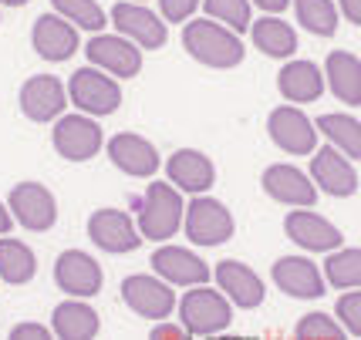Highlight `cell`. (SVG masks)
Returning a JSON list of instances; mask_svg holds the SVG:
<instances>
[{"mask_svg": "<svg viewBox=\"0 0 361 340\" xmlns=\"http://www.w3.org/2000/svg\"><path fill=\"white\" fill-rule=\"evenodd\" d=\"M152 340H183L189 337L186 327H173V324H162V327H152V334H149Z\"/></svg>", "mask_w": 361, "mask_h": 340, "instance_id": "cell-38", "label": "cell"}, {"mask_svg": "<svg viewBox=\"0 0 361 340\" xmlns=\"http://www.w3.org/2000/svg\"><path fill=\"white\" fill-rule=\"evenodd\" d=\"M11 213L24 229L47 232L58 222V202L51 196V189L41 182H17L11 189Z\"/></svg>", "mask_w": 361, "mask_h": 340, "instance_id": "cell-7", "label": "cell"}, {"mask_svg": "<svg viewBox=\"0 0 361 340\" xmlns=\"http://www.w3.org/2000/svg\"><path fill=\"white\" fill-rule=\"evenodd\" d=\"M111 20H115L118 31L128 34L132 41H139V44L149 47V51H156V47L166 44V27H162V20H159L152 11L139 7V4H115Z\"/></svg>", "mask_w": 361, "mask_h": 340, "instance_id": "cell-22", "label": "cell"}, {"mask_svg": "<svg viewBox=\"0 0 361 340\" xmlns=\"http://www.w3.org/2000/svg\"><path fill=\"white\" fill-rule=\"evenodd\" d=\"M88 236L105 253H132L139 249V229L122 209H94L88 219Z\"/></svg>", "mask_w": 361, "mask_h": 340, "instance_id": "cell-9", "label": "cell"}, {"mask_svg": "<svg viewBox=\"0 0 361 340\" xmlns=\"http://www.w3.org/2000/svg\"><path fill=\"white\" fill-rule=\"evenodd\" d=\"M324 71H328V84H331V92H334V98H341L351 108L361 105V64L351 51L328 54Z\"/></svg>", "mask_w": 361, "mask_h": 340, "instance_id": "cell-26", "label": "cell"}, {"mask_svg": "<svg viewBox=\"0 0 361 340\" xmlns=\"http://www.w3.org/2000/svg\"><path fill=\"white\" fill-rule=\"evenodd\" d=\"M267 132L274 145L290 155H307L317 145L314 122H307V115L298 108H274L267 118Z\"/></svg>", "mask_w": 361, "mask_h": 340, "instance_id": "cell-10", "label": "cell"}, {"mask_svg": "<svg viewBox=\"0 0 361 340\" xmlns=\"http://www.w3.org/2000/svg\"><path fill=\"white\" fill-rule=\"evenodd\" d=\"M0 4H7V7H24L27 0H0Z\"/></svg>", "mask_w": 361, "mask_h": 340, "instance_id": "cell-42", "label": "cell"}, {"mask_svg": "<svg viewBox=\"0 0 361 340\" xmlns=\"http://www.w3.org/2000/svg\"><path fill=\"white\" fill-rule=\"evenodd\" d=\"M166 169H169L173 186L186 189V192H196V196L206 192V189L213 186V179H216L213 162H209L203 152H196V149H179V152H173V158L166 162Z\"/></svg>", "mask_w": 361, "mask_h": 340, "instance_id": "cell-23", "label": "cell"}, {"mask_svg": "<svg viewBox=\"0 0 361 340\" xmlns=\"http://www.w3.org/2000/svg\"><path fill=\"white\" fill-rule=\"evenodd\" d=\"M122 300L128 303V310H135L145 320H166L176 303L169 283L156 277H145V273L122 279Z\"/></svg>", "mask_w": 361, "mask_h": 340, "instance_id": "cell-8", "label": "cell"}, {"mask_svg": "<svg viewBox=\"0 0 361 340\" xmlns=\"http://www.w3.org/2000/svg\"><path fill=\"white\" fill-rule=\"evenodd\" d=\"M294 337L298 340H341L348 334H345V327H338L334 317H328V313H307V317L298 320Z\"/></svg>", "mask_w": 361, "mask_h": 340, "instance_id": "cell-34", "label": "cell"}, {"mask_svg": "<svg viewBox=\"0 0 361 340\" xmlns=\"http://www.w3.org/2000/svg\"><path fill=\"white\" fill-rule=\"evenodd\" d=\"M51 4L75 27H85V31H102L105 27V11L94 0H51Z\"/></svg>", "mask_w": 361, "mask_h": 340, "instance_id": "cell-32", "label": "cell"}, {"mask_svg": "<svg viewBox=\"0 0 361 340\" xmlns=\"http://www.w3.org/2000/svg\"><path fill=\"white\" fill-rule=\"evenodd\" d=\"M183 196L179 189H173L169 182H152L142 202V216H139V229L145 239H173L176 229L183 226Z\"/></svg>", "mask_w": 361, "mask_h": 340, "instance_id": "cell-3", "label": "cell"}, {"mask_svg": "<svg viewBox=\"0 0 361 340\" xmlns=\"http://www.w3.org/2000/svg\"><path fill=\"white\" fill-rule=\"evenodd\" d=\"M200 7V0H162V17L169 20H186Z\"/></svg>", "mask_w": 361, "mask_h": 340, "instance_id": "cell-36", "label": "cell"}, {"mask_svg": "<svg viewBox=\"0 0 361 340\" xmlns=\"http://www.w3.org/2000/svg\"><path fill=\"white\" fill-rule=\"evenodd\" d=\"M47 337H54V334L41 324H31V320H24V324H17L11 330V340H47Z\"/></svg>", "mask_w": 361, "mask_h": 340, "instance_id": "cell-37", "label": "cell"}, {"mask_svg": "<svg viewBox=\"0 0 361 340\" xmlns=\"http://www.w3.org/2000/svg\"><path fill=\"white\" fill-rule=\"evenodd\" d=\"M109 158L118 165V169L126 172V175H152L159 169V152L152 141H145L142 135L135 132H122V135H115L109 141Z\"/></svg>", "mask_w": 361, "mask_h": 340, "instance_id": "cell-20", "label": "cell"}, {"mask_svg": "<svg viewBox=\"0 0 361 340\" xmlns=\"http://www.w3.org/2000/svg\"><path fill=\"white\" fill-rule=\"evenodd\" d=\"M253 4H257L260 11H267V14H281V11L287 7V4H290V0H253Z\"/></svg>", "mask_w": 361, "mask_h": 340, "instance_id": "cell-40", "label": "cell"}, {"mask_svg": "<svg viewBox=\"0 0 361 340\" xmlns=\"http://www.w3.org/2000/svg\"><path fill=\"white\" fill-rule=\"evenodd\" d=\"M11 222H14V216H11V209L0 202V236H7L11 232Z\"/></svg>", "mask_w": 361, "mask_h": 340, "instance_id": "cell-41", "label": "cell"}, {"mask_svg": "<svg viewBox=\"0 0 361 340\" xmlns=\"http://www.w3.org/2000/svg\"><path fill=\"white\" fill-rule=\"evenodd\" d=\"M298 20L317 37H331L338 31V7L334 0H294Z\"/></svg>", "mask_w": 361, "mask_h": 340, "instance_id": "cell-30", "label": "cell"}, {"mask_svg": "<svg viewBox=\"0 0 361 340\" xmlns=\"http://www.w3.org/2000/svg\"><path fill=\"white\" fill-rule=\"evenodd\" d=\"M283 232L290 243H298L300 249H311V253H331V249L341 246V229L331 226L324 216L317 213H307V209H298L283 219Z\"/></svg>", "mask_w": 361, "mask_h": 340, "instance_id": "cell-12", "label": "cell"}, {"mask_svg": "<svg viewBox=\"0 0 361 340\" xmlns=\"http://www.w3.org/2000/svg\"><path fill=\"white\" fill-rule=\"evenodd\" d=\"M324 277L331 287L338 290H351L361 283V253L358 249H338L331 253L328 263H324Z\"/></svg>", "mask_w": 361, "mask_h": 340, "instance_id": "cell-31", "label": "cell"}, {"mask_svg": "<svg viewBox=\"0 0 361 340\" xmlns=\"http://www.w3.org/2000/svg\"><path fill=\"white\" fill-rule=\"evenodd\" d=\"M206 14L223 20L230 31H247L250 27V0H203Z\"/></svg>", "mask_w": 361, "mask_h": 340, "instance_id": "cell-33", "label": "cell"}, {"mask_svg": "<svg viewBox=\"0 0 361 340\" xmlns=\"http://www.w3.org/2000/svg\"><path fill=\"white\" fill-rule=\"evenodd\" d=\"M277 88L287 101H317L324 92V75L311 61H290L281 68Z\"/></svg>", "mask_w": 361, "mask_h": 340, "instance_id": "cell-25", "label": "cell"}, {"mask_svg": "<svg viewBox=\"0 0 361 340\" xmlns=\"http://www.w3.org/2000/svg\"><path fill=\"white\" fill-rule=\"evenodd\" d=\"M186 219V236L189 243H200V246H220L233 236V216L220 199H209V196H196L183 209Z\"/></svg>", "mask_w": 361, "mask_h": 340, "instance_id": "cell-4", "label": "cell"}, {"mask_svg": "<svg viewBox=\"0 0 361 340\" xmlns=\"http://www.w3.org/2000/svg\"><path fill=\"white\" fill-rule=\"evenodd\" d=\"M253 34V44L260 47L270 58H290L298 51V34L290 24H283L281 17H264L253 20V27H247Z\"/></svg>", "mask_w": 361, "mask_h": 340, "instance_id": "cell-28", "label": "cell"}, {"mask_svg": "<svg viewBox=\"0 0 361 340\" xmlns=\"http://www.w3.org/2000/svg\"><path fill=\"white\" fill-rule=\"evenodd\" d=\"M54 283L68 296H94L102 290V266L81 249H64L54 263Z\"/></svg>", "mask_w": 361, "mask_h": 340, "instance_id": "cell-11", "label": "cell"}, {"mask_svg": "<svg viewBox=\"0 0 361 340\" xmlns=\"http://www.w3.org/2000/svg\"><path fill=\"white\" fill-rule=\"evenodd\" d=\"M152 270L159 273V279L166 283H179V287H196V283H206L209 279V266L189 253L183 246H162L152 253Z\"/></svg>", "mask_w": 361, "mask_h": 340, "instance_id": "cell-19", "label": "cell"}, {"mask_svg": "<svg viewBox=\"0 0 361 340\" xmlns=\"http://www.w3.org/2000/svg\"><path fill=\"white\" fill-rule=\"evenodd\" d=\"M341 11H345L348 24H355V27H358L361 24V0H341Z\"/></svg>", "mask_w": 361, "mask_h": 340, "instance_id": "cell-39", "label": "cell"}, {"mask_svg": "<svg viewBox=\"0 0 361 340\" xmlns=\"http://www.w3.org/2000/svg\"><path fill=\"white\" fill-rule=\"evenodd\" d=\"M51 334L58 340H92L98 334V313L85 300H64L51 313Z\"/></svg>", "mask_w": 361, "mask_h": 340, "instance_id": "cell-24", "label": "cell"}, {"mask_svg": "<svg viewBox=\"0 0 361 340\" xmlns=\"http://www.w3.org/2000/svg\"><path fill=\"white\" fill-rule=\"evenodd\" d=\"M20 111L31 122H54L64 111V84L54 75L27 77L20 88Z\"/></svg>", "mask_w": 361, "mask_h": 340, "instance_id": "cell-18", "label": "cell"}, {"mask_svg": "<svg viewBox=\"0 0 361 340\" xmlns=\"http://www.w3.org/2000/svg\"><path fill=\"white\" fill-rule=\"evenodd\" d=\"M51 145L64 162H88L102 149V128L88 115H58Z\"/></svg>", "mask_w": 361, "mask_h": 340, "instance_id": "cell-6", "label": "cell"}, {"mask_svg": "<svg viewBox=\"0 0 361 340\" xmlns=\"http://www.w3.org/2000/svg\"><path fill=\"white\" fill-rule=\"evenodd\" d=\"M274 283L294 300H317L324 294V277L307 256H281L274 263Z\"/></svg>", "mask_w": 361, "mask_h": 340, "instance_id": "cell-16", "label": "cell"}, {"mask_svg": "<svg viewBox=\"0 0 361 340\" xmlns=\"http://www.w3.org/2000/svg\"><path fill=\"white\" fill-rule=\"evenodd\" d=\"M88 61L94 68H105L115 77H135L142 68V54L135 44H128L122 37H111V34H98L88 41Z\"/></svg>", "mask_w": 361, "mask_h": 340, "instance_id": "cell-17", "label": "cell"}, {"mask_svg": "<svg viewBox=\"0 0 361 340\" xmlns=\"http://www.w3.org/2000/svg\"><path fill=\"white\" fill-rule=\"evenodd\" d=\"M338 317H341V324H345L348 337H361V294L355 287L338 300Z\"/></svg>", "mask_w": 361, "mask_h": 340, "instance_id": "cell-35", "label": "cell"}, {"mask_svg": "<svg viewBox=\"0 0 361 340\" xmlns=\"http://www.w3.org/2000/svg\"><path fill=\"white\" fill-rule=\"evenodd\" d=\"M183 44L206 68H236L243 61V41L236 31H226L213 20H189L183 27Z\"/></svg>", "mask_w": 361, "mask_h": 340, "instance_id": "cell-1", "label": "cell"}, {"mask_svg": "<svg viewBox=\"0 0 361 340\" xmlns=\"http://www.w3.org/2000/svg\"><path fill=\"white\" fill-rule=\"evenodd\" d=\"M31 44L44 61H68L78 51V27H71L61 14H41L34 20Z\"/></svg>", "mask_w": 361, "mask_h": 340, "instance_id": "cell-14", "label": "cell"}, {"mask_svg": "<svg viewBox=\"0 0 361 340\" xmlns=\"http://www.w3.org/2000/svg\"><path fill=\"white\" fill-rule=\"evenodd\" d=\"M213 277L220 283V290L226 294L230 303L243 310H253L264 303V279L253 273L247 263H240V260H220L216 270H213Z\"/></svg>", "mask_w": 361, "mask_h": 340, "instance_id": "cell-15", "label": "cell"}, {"mask_svg": "<svg viewBox=\"0 0 361 340\" xmlns=\"http://www.w3.org/2000/svg\"><path fill=\"white\" fill-rule=\"evenodd\" d=\"M37 273V260L27 243H20L14 236H0V279L20 287V283H31Z\"/></svg>", "mask_w": 361, "mask_h": 340, "instance_id": "cell-27", "label": "cell"}, {"mask_svg": "<svg viewBox=\"0 0 361 340\" xmlns=\"http://www.w3.org/2000/svg\"><path fill=\"white\" fill-rule=\"evenodd\" d=\"M311 175H314V182L324 189L328 196L348 199V196H355V192H358V172H355V165H351V158H348L345 152H338L334 145L314 152Z\"/></svg>", "mask_w": 361, "mask_h": 340, "instance_id": "cell-13", "label": "cell"}, {"mask_svg": "<svg viewBox=\"0 0 361 340\" xmlns=\"http://www.w3.org/2000/svg\"><path fill=\"white\" fill-rule=\"evenodd\" d=\"M314 128L321 135H328L331 145L338 152H345L351 162L361 158V125L355 115H321L314 122Z\"/></svg>", "mask_w": 361, "mask_h": 340, "instance_id": "cell-29", "label": "cell"}, {"mask_svg": "<svg viewBox=\"0 0 361 340\" xmlns=\"http://www.w3.org/2000/svg\"><path fill=\"white\" fill-rule=\"evenodd\" d=\"M264 189H267L270 199L287 202V206H307L311 209L317 199L314 182L294 165H270L264 172Z\"/></svg>", "mask_w": 361, "mask_h": 340, "instance_id": "cell-21", "label": "cell"}, {"mask_svg": "<svg viewBox=\"0 0 361 340\" xmlns=\"http://www.w3.org/2000/svg\"><path fill=\"white\" fill-rule=\"evenodd\" d=\"M68 94H71V101H75L85 115H111V111L122 105L118 81L109 75H102V71H94L92 64H88V68H78V71L71 75Z\"/></svg>", "mask_w": 361, "mask_h": 340, "instance_id": "cell-5", "label": "cell"}, {"mask_svg": "<svg viewBox=\"0 0 361 340\" xmlns=\"http://www.w3.org/2000/svg\"><path fill=\"white\" fill-rule=\"evenodd\" d=\"M179 320L186 327L189 337H213L230 327L233 320V310H230V300L216 290H206L203 283L196 290H189L183 300H179Z\"/></svg>", "mask_w": 361, "mask_h": 340, "instance_id": "cell-2", "label": "cell"}]
</instances>
